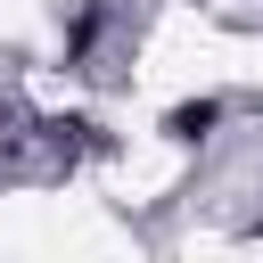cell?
Returning <instances> with one entry per match:
<instances>
[{
    "label": "cell",
    "instance_id": "6da1fadb",
    "mask_svg": "<svg viewBox=\"0 0 263 263\" xmlns=\"http://www.w3.org/2000/svg\"><path fill=\"white\" fill-rule=\"evenodd\" d=\"M205 123H214V99H197V107H173V140H205Z\"/></svg>",
    "mask_w": 263,
    "mask_h": 263
}]
</instances>
